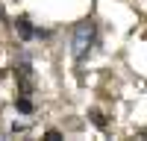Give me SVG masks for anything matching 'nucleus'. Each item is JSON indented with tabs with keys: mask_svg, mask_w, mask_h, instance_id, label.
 <instances>
[{
	"mask_svg": "<svg viewBox=\"0 0 147 141\" xmlns=\"http://www.w3.org/2000/svg\"><path fill=\"white\" fill-rule=\"evenodd\" d=\"M94 35H97V30H94L91 21H80V23H77L74 38H71V53H74V59H77V62H82V59L91 53V47H94Z\"/></svg>",
	"mask_w": 147,
	"mask_h": 141,
	"instance_id": "f257e3e1",
	"label": "nucleus"
},
{
	"mask_svg": "<svg viewBox=\"0 0 147 141\" xmlns=\"http://www.w3.org/2000/svg\"><path fill=\"white\" fill-rule=\"evenodd\" d=\"M47 138H50V141H59V138H62V132H56V129H47Z\"/></svg>",
	"mask_w": 147,
	"mask_h": 141,
	"instance_id": "f03ea898",
	"label": "nucleus"
}]
</instances>
